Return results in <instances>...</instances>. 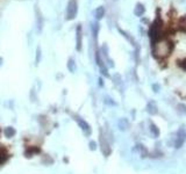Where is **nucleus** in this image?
Returning a JSON list of instances; mask_svg holds the SVG:
<instances>
[{"mask_svg":"<svg viewBox=\"0 0 186 174\" xmlns=\"http://www.w3.org/2000/svg\"><path fill=\"white\" fill-rule=\"evenodd\" d=\"M94 16L97 20H101L102 17L105 16V8L102 6H99L95 11H94Z\"/></svg>","mask_w":186,"mask_h":174,"instance_id":"f8f14e48","label":"nucleus"},{"mask_svg":"<svg viewBox=\"0 0 186 174\" xmlns=\"http://www.w3.org/2000/svg\"><path fill=\"white\" fill-rule=\"evenodd\" d=\"M154 48H152V53L154 56L157 58H165L168 57L173 49V44L171 41L169 39H160L158 42H156L155 44H152Z\"/></svg>","mask_w":186,"mask_h":174,"instance_id":"f257e3e1","label":"nucleus"},{"mask_svg":"<svg viewBox=\"0 0 186 174\" xmlns=\"http://www.w3.org/2000/svg\"><path fill=\"white\" fill-rule=\"evenodd\" d=\"M100 146H101V151L105 154V157H108L111 154V148H109V144L106 140L105 136L102 134V131L100 132Z\"/></svg>","mask_w":186,"mask_h":174,"instance_id":"423d86ee","label":"nucleus"},{"mask_svg":"<svg viewBox=\"0 0 186 174\" xmlns=\"http://www.w3.org/2000/svg\"><path fill=\"white\" fill-rule=\"evenodd\" d=\"M75 120L77 121V123H78V126H80V129L84 131L86 135H91V132H92V130H91V126H90V124L87 123V122L85 121V120H83L81 117H79V116H76Z\"/></svg>","mask_w":186,"mask_h":174,"instance_id":"0eeeda50","label":"nucleus"},{"mask_svg":"<svg viewBox=\"0 0 186 174\" xmlns=\"http://www.w3.org/2000/svg\"><path fill=\"white\" fill-rule=\"evenodd\" d=\"M1 64H2V58L0 57V65H1Z\"/></svg>","mask_w":186,"mask_h":174,"instance_id":"393cba45","label":"nucleus"},{"mask_svg":"<svg viewBox=\"0 0 186 174\" xmlns=\"http://www.w3.org/2000/svg\"><path fill=\"white\" fill-rule=\"evenodd\" d=\"M150 131H151V134L155 136L156 138L160 136V130H158V128H157V126H156V124H154L152 122L150 123Z\"/></svg>","mask_w":186,"mask_h":174,"instance_id":"dca6fc26","label":"nucleus"},{"mask_svg":"<svg viewBox=\"0 0 186 174\" xmlns=\"http://www.w3.org/2000/svg\"><path fill=\"white\" fill-rule=\"evenodd\" d=\"M90 149H91V150H92V151H94V150H95V149H97V143H95V142H94V140H91V142H90Z\"/></svg>","mask_w":186,"mask_h":174,"instance_id":"aec40b11","label":"nucleus"},{"mask_svg":"<svg viewBox=\"0 0 186 174\" xmlns=\"http://www.w3.org/2000/svg\"><path fill=\"white\" fill-rule=\"evenodd\" d=\"M185 142H186V129L185 128H180L177 131V137H176V140H174V148L180 149Z\"/></svg>","mask_w":186,"mask_h":174,"instance_id":"20e7f679","label":"nucleus"},{"mask_svg":"<svg viewBox=\"0 0 186 174\" xmlns=\"http://www.w3.org/2000/svg\"><path fill=\"white\" fill-rule=\"evenodd\" d=\"M81 45H83V31H81V26L78 25L76 28V49H77V51L81 50Z\"/></svg>","mask_w":186,"mask_h":174,"instance_id":"39448f33","label":"nucleus"},{"mask_svg":"<svg viewBox=\"0 0 186 174\" xmlns=\"http://www.w3.org/2000/svg\"><path fill=\"white\" fill-rule=\"evenodd\" d=\"M4 134L6 137H12L13 135H15V130H14L13 128L8 126V128H6V129L4 130Z\"/></svg>","mask_w":186,"mask_h":174,"instance_id":"a211bd4d","label":"nucleus"},{"mask_svg":"<svg viewBox=\"0 0 186 174\" xmlns=\"http://www.w3.org/2000/svg\"><path fill=\"white\" fill-rule=\"evenodd\" d=\"M146 112L150 114V115H156L158 113V108H157V104L154 101H150L149 103L146 104Z\"/></svg>","mask_w":186,"mask_h":174,"instance_id":"1a4fd4ad","label":"nucleus"},{"mask_svg":"<svg viewBox=\"0 0 186 174\" xmlns=\"http://www.w3.org/2000/svg\"><path fill=\"white\" fill-rule=\"evenodd\" d=\"M99 29H100L99 23H98V22H93V23H92V34H93V37H94V39H95V42H97V37H98Z\"/></svg>","mask_w":186,"mask_h":174,"instance_id":"4468645a","label":"nucleus"},{"mask_svg":"<svg viewBox=\"0 0 186 174\" xmlns=\"http://www.w3.org/2000/svg\"><path fill=\"white\" fill-rule=\"evenodd\" d=\"M78 12L77 0H69L67 6V20H73Z\"/></svg>","mask_w":186,"mask_h":174,"instance_id":"7ed1b4c3","label":"nucleus"},{"mask_svg":"<svg viewBox=\"0 0 186 174\" xmlns=\"http://www.w3.org/2000/svg\"><path fill=\"white\" fill-rule=\"evenodd\" d=\"M7 159H8V153L6 152L2 148H0V165L4 164Z\"/></svg>","mask_w":186,"mask_h":174,"instance_id":"2eb2a0df","label":"nucleus"},{"mask_svg":"<svg viewBox=\"0 0 186 174\" xmlns=\"http://www.w3.org/2000/svg\"><path fill=\"white\" fill-rule=\"evenodd\" d=\"M119 31H120V34H122V36H123L124 39H128V41H129V43L132 44V45H133L134 48H136V45H137V42H136V41H135V39H134L133 37H132V36H130V35H129L128 33H127V31L122 30L121 28H119Z\"/></svg>","mask_w":186,"mask_h":174,"instance_id":"9b49d317","label":"nucleus"},{"mask_svg":"<svg viewBox=\"0 0 186 174\" xmlns=\"http://www.w3.org/2000/svg\"><path fill=\"white\" fill-rule=\"evenodd\" d=\"M152 88H154V91H155V92H158V89H160V86L156 84V85H152Z\"/></svg>","mask_w":186,"mask_h":174,"instance_id":"b1692460","label":"nucleus"},{"mask_svg":"<svg viewBox=\"0 0 186 174\" xmlns=\"http://www.w3.org/2000/svg\"><path fill=\"white\" fill-rule=\"evenodd\" d=\"M67 70L70 71L71 73H75L76 72V70H77V66H76V63H75V61L72 59V58H70L69 61H67Z\"/></svg>","mask_w":186,"mask_h":174,"instance_id":"ddd939ff","label":"nucleus"},{"mask_svg":"<svg viewBox=\"0 0 186 174\" xmlns=\"http://www.w3.org/2000/svg\"><path fill=\"white\" fill-rule=\"evenodd\" d=\"M41 57V50L40 48H37V55H36V63H39V58Z\"/></svg>","mask_w":186,"mask_h":174,"instance_id":"5701e85b","label":"nucleus"},{"mask_svg":"<svg viewBox=\"0 0 186 174\" xmlns=\"http://www.w3.org/2000/svg\"><path fill=\"white\" fill-rule=\"evenodd\" d=\"M105 102H106V103H109V104H112V106H115V102H113V101H112V99L111 98H106V100H105Z\"/></svg>","mask_w":186,"mask_h":174,"instance_id":"4be33fe9","label":"nucleus"},{"mask_svg":"<svg viewBox=\"0 0 186 174\" xmlns=\"http://www.w3.org/2000/svg\"><path fill=\"white\" fill-rule=\"evenodd\" d=\"M177 110L180 114H185L186 115V104L185 103H179L177 106Z\"/></svg>","mask_w":186,"mask_h":174,"instance_id":"6ab92c4d","label":"nucleus"},{"mask_svg":"<svg viewBox=\"0 0 186 174\" xmlns=\"http://www.w3.org/2000/svg\"><path fill=\"white\" fill-rule=\"evenodd\" d=\"M178 26L180 28V30L186 33V15L185 16H183L180 20H179V23H178Z\"/></svg>","mask_w":186,"mask_h":174,"instance_id":"f3484780","label":"nucleus"},{"mask_svg":"<svg viewBox=\"0 0 186 174\" xmlns=\"http://www.w3.org/2000/svg\"><path fill=\"white\" fill-rule=\"evenodd\" d=\"M179 65H180V67H183V69L186 71V58H184L183 61L179 62Z\"/></svg>","mask_w":186,"mask_h":174,"instance_id":"412c9836","label":"nucleus"},{"mask_svg":"<svg viewBox=\"0 0 186 174\" xmlns=\"http://www.w3.org/2000/svg\"><path fill=\"white\" fill-rule=\"evenodd\" d=\"M146 12V7L141 4V2H137V4L135 5V8H134V14L136 15V16H142L143 14Z\"/></svg>","mask_w":186,"mask_h":174,"instance_id":"9d476101","label":"nucleus"},{"mask_svg":"<svg viewBox=\"0 0 186 174\" xmlns=\"http://www.w3.org/2000/svg\"><path fill=\"white\" fill-rule=\"evenodd\" d=\"M163 21L160 16L152 22V25L150 26L149 29V37L152 44H155L156 42H158L160 39H164V28H163Z\"/></svg>","mask_w":186,"mask_h":174,"instance_id":"f03ea898","label":"nucleus"},{"mask_svg":"<svg viewBox=\"0 0 186 174\" xmlns=\"http://www.w3.org/2000/svg\"><path fill=\"white\" fill-rule=\"evenodd\" d=\"M118 128H119V130L121 131H127L130 128V123L127 118H120L119 121H118Z\"/></svg>","mask_w":186,"mask_h":174,"instance_id":"6e6552de","label":"nucleus"}]
</instances>
